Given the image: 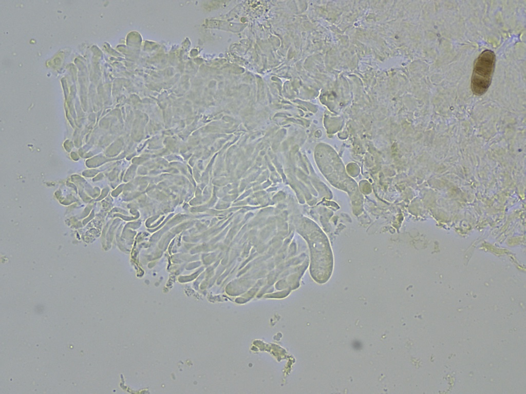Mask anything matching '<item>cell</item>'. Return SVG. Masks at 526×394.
I'll return each instance as SVG.
<instances>
[{"label":"cell","mask_w":526,"mask_h":394,"mask_svg":"<svg viewBox=\"0 0 526 394\" xmlns=\"http://www.w3.org/2000/svg\"><path fill=\"white\" fill-rule=\"evenodd\" d=\"M495 62V54L489 50L483 51L476 60L471 80V88L475 95H482L488 89Z\"/></svg>","instance_id":"obj_1"}]
</instances>
